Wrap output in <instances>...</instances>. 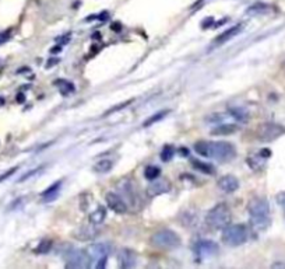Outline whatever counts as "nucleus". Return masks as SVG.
Wrapping results in <instances>:
<instances>
[{"mask_svg": "<svg viewBox=\"0 0 285 269\" xmlns=\"http://www.w3.org/2000/svg\"><path fill=\"white\" fill-rule=\"evenodd\" d=\"M63 258H65L67 268L85 269L91 265L90 257H88V254L85 253V250H77V248H73L70 245L66 247Z\"/></svg>", "mask_w": 285, "mask_h": 269, "instance_id": "4", "label": "nucleus"}, {"mask_svg": "<svg viewBox=\"0 0 285 269\" xmlns=\"http://www.w3.org/2000/svg\"><path fill=\"white\" fill-rule=\"evenodd\" d=\"M276 201H277V204L285 209V191L284 192H280L277 196H276Z\"/></svg>", "mask_w": 285, "mask_h": 269, "instance_id": "32", "label": "nucleus"}, {"mask_svg": "<svg viewBox=\"0 0 285 269\" xmlns=\"http://www.w3.org/2000/svg\"><path fill=\"white\" fill-rule=\"evenodd\" d=\"M119 264L123 269L133 268L136 265V254L129 248H122L119 251Z\"/></svg>", "mask_w": 285, "mask_h": 269, "instance_id": "16", "label": "nucleus"}, {"mask_svg": "<svg viewBox=\"0 0 285 269\" xmlns=\"http://www.w3.org/2000/svg\"><path fill=\"white\" fill-rule=\"evenodd\" d=\"M193 164V167H195L196 170H199V171L204 172V174H215V168H214V165L208 163H203V161H200V160H193L192 161Z\"/></svg>", "mask_w": 285, "mask_h": 269, "instance_id": "22", "label": "nucleus"}, {"mask_svg": "<svg viewBox=\"0 0 285 269\" xmlns=\"http://www.w3.org/2000/svg\"><path fill=\"white\" fill-rule=\"evenodd\" d=\"M271 153H270V150L267 149H263L260 152H257V153H250V155L247 156V164H249V167L254 170V171H259V170H263V167H264V164L267 161V159H269Z\"/></svg>", "mask_w": 285, "mask_h": 269, "instance_id": "10", "label": "nucleus"}, {"mask_svg": "<svg viewBox=\"0 0 285 269\" xmlns=\"http://www.w3.org/2000/svg\"><path fill=\"white\" fill-rule=\"evenodd\" d=\"M97 224H92L91 223L90 226H82L80 227L76 233H74V238L80 240V241H90V240H94L95 237L98 236Z\"/></svg>", "mask_w": 285, "mask_h": 269, "instance_id": "14", "label": "nucleus"}, {"mask_svg": "<svg viewBox=\"0 0 285 269\" xmlns=\"http://www.w3.org/2000/svg\"><path fill=\"white\" fill-rule=\"evenodd\" d=\"M173 155H175V149L172 146H165L161 153V159H163V161H169Z\"/></svg>", "mask_w": 285, "mask_h": 269, "instance_id": "29", "label": "nucleus"}, {"mask_svg": "<svg viewBox=\"0 0 285 269\" xmlns=\"http://www.w3.org/2000/svg\"><path fill=\"white\" fill-rule=\"evenodd\" d=\"M269 10V6H266V4H263V3H257V4H254L252 7L247 8V14H263V13H266Z\"/></svg>", "mask_w": 285, "mask_h": 269, "instance_id": "27", "label": "nucleus"}, {"mask_svg": "<svg viewBox=\"0 0 285 269\" xmlns=\"http://www.w3.org/2000/svg\"><path fill=\"white\" fill-rule=\"evenodd\" d=\"M218 251H220L218 244L211 240H200L195 245V253L197 258H211V257H215Z\"/></svg>", "mask_w": 285, "mask_h": 269, "instance_id": "9", "label": "nucleus"}, {"mask_svg": "<svg viewBox=\"0 0 285 269\" xmlns=\"http://www.w3.org/2000/svg\"><path fill=\"white\" fill-rule=\"evenodd\" d=\"M218 188L222 192H225V194H232V192L238 191L239 181L234 175H224V177H221L218 179Z\"/></svg>", "mask_w": 285, "mask_h": 269, "instance_id": "13", "label": "nucleus"}, {"mask_svg": "<svg viewBox=\"0 0 285 269\" xmlns=\"http://www.w3.org/2000/svg\"><path fill=\"white\" fill-rule=\"evenodd\" d=\"M228 112L235 121H238V122L244 123L249 121V112H247L246 109H244V108L235 107V108H231Z\"/></svg>", "mask_w": 285, "mask_h": 269, "instance_id": "20", "label": "nucleus"}, {"mask_svg": "<svg viewBox=\"0 0 285 269\" xmlns=\"http://www.w3.org/2000/svg\"><path fill=\"white\" fill-rule=\"evenodd\" d=\"M60 187H62V181H57L55 182L53 185H50L48 189H45L43 192H42V199L45 201V202H52L57 195H59V191H60Z\"/></svg>", "mask_w": 285, "mask_h": 269, "instance_id": "18", "label": "nucleus"}, {"mask_svg": "<svg viewBox=\"0 0 285 269\" xmlns=\"http://www.w3.org/2000/svg\"><path fill=\"white\" fill-rule=\"evenodd\" d=\"M180 237L169 228H163L151 236V244L161 250H173L180 245Z\"/></svg>", "mask_w": 285, "mask_h": 269, "instance_id": "5", "label": "nucleus"}, {"mask_svg": "<svg viewBox=\"0 0 285 269\" xmlns=\"http://www.w3.org/2000/svg\"><path fill=\"white\" fill-rule=\"evenodd\" d=\"M285 133V128L280 123L264 122L260 123L256 129V138L261 142H273Z\"/></svg>", "mask_w": 285, "mask_h": 269, "instance_id": "6", "label": "nucleus"}, {"mask_svg": "<svg viewBox=\"0 0 285 269\" xmlns=\"http://www.w3.org/2000/svg\"><path fill=\"white\" fill-rule=\"evenodd\" d=\"M195 150L197 155L215 159V160H220V161H229L237 156L235 146L232 143H228V142L200 140L195 145Z\"/></svg>", "mask_w": 285, "mask_h": 269, "instance_id": "1", "label": "nucleus"}, {"mask_svg": "<svg viewBox=\"0 0 285 269\" xmlns=\"http://www.w3.org/2000/svg\"><path fill=\"white\" fill-rule=\"evenodd\" d=\"M112 165H114V163H112L111 160H101V161H98V163L94 165V171L104 174V172L111 171V170H112Z\"/></svg>", "mask_w": 285, "mask_h": 269, "instance_id": "23", "label": "nucleus"}, {"mask_svg": "<svg viewBox=\"0 0 285 269\" xmlns=\"http://www.w3.org/2000/svg\"><path fill=\"white\" fill-rule=\"evenodd\" d=\"M50 248H52V241L50 240H43L41 244L38 245V248L35 250V253L37 254H46L50 251Z\"/></svg>", "mask_w": 285, "mask_h": 269, "instance_id": "28", "label": "nucleus"}, {"mask_svg": "<svg viewBox=\"0 0 285 269\" xmlns=\"http://www.w3.org/2000/svg\"><path fill=\"white\" fill-rule=\"evenodd\" d=\"M161 175V170L157 167V165H148L146 170H144V177L148 181H154Z\"/></svg>", "mask_w": 285, "mask_h": 269, "instance_id": "24", "label": "nucleus"}, {"mask_svg": "<svg viewBox=\"0 0 285 269\" xmlns=\"http://www.w3.org/2000/svg\"><path fill=\"white\" fill-rule=\"evenodd\" d=\"M247 212L250 213V217H267L270 216V205L266 198L256 196L250 199L247 205Z\"/></svg>", "mask_w": 285, "mask_h": 269, "instance_id": "8", "label": "nucleus"}, {"mask_svg": "<svg viewBox=\"0 0 285 269\" xmlns=\"http://www.w3.org/2000/svg\"><path fill=\"white\" fill-rule=\"evenodd\" d=\"M57 87H59V90H60V93L62 94H65V96H69V94H72V93H74V86L72 84V83L66 82V80H57L56 83Z\"/></svg>", "mask_w": 285, "mask_h": 269, "instance_id": "25", "label": "nucleus"}, {"mask_svg": "<svg viewBox=\"0 0 285 269\" xmlns=\"http://www.w3.org/2000/svg\"><path fill=\"white\" fill-rule=\"evenodd\" d=\"M242 24H237L234 25V27H231L229 30H227L225 33H222L221 35H218L215 40H214V42H212V47H220V45H222V44H225V42H228L229 40H232L234 37H237L238 34L242 31Z\"/></svg>", "mask_w": 285, "mask_h": 269, "instance_id": "15", "label": "nucleus"}, {"mask_svg": "<svg viewBox=\"0 0 285 269\" xmlns=\"http://www.w3.org/2000/svg\"><path fill=\"white\" fill-rule=\"evenodd\" d=\"M16 171H17V167H13V168H10V170L4 172L3 175H0V182H3V181H4L6 178H8V177H11V175H13V174H14Z\"/></svg>", "mask_w": 285, "mask_h": 269, "instance_id": "34", "label": "nucleus"}, {"mask_svg": "<svg viewBox=\"0 0 285 269\" xmlns=\"http://www.w3.org/2000/svg\"><path fill=\"white\" fill-rule=\"evenodd\" d=\"M270 226V216L267 217H250V228L253 233H261Z\"/></svg>", "mask_w": 285, "mask_h": 269, "instance_id": "17", "label": "nucleus"}, {"mask_svg": "<svg viewBox=\"0 0 285 269\" xmlns=\"http://www.w3.org/2000/svg\"><path fill=\"white\" fill-rule=\"evenodd\" d=\"M106 205L109 206L111 211H114L115 213H119V215H123L129 211V206L122 199V196H119L115 192H108L105 195Z\"/></svg>", "mask_w": 285, "mask_h": 269, "instance_id": "11", "label": "nucleus"}, {"mask_svg": "<svg viewBox=\"0 0 285 269\" xmlns=\"http://www.w3.org/2000/svg\"><path fill=\"white\" fill-rule=\"evenodd\" d=\"M168 114H169V111H160V112H157V114L151 115V116L147 119L146 122H144V126L148 128V126H151V125H154V123L160 122V121L163 119V118H165Z\"/></svg>", "mask_w": 285, "mask_h": 269, "instance_id": "26", "label": "nucleus"}, {"mask_svg": "<svg viewBox=\"0 0 285 269\" xmlns=\"http://www.w3.org/2000/svg\"><path fill=\"white\" fill-rule=\"evenodd\" d=\"M17 100H18V103H23L24 97H23V96H18V97H17Z\"/></svg>", "mask_w": 285, "mask_h": 269, "instance_id": "35", "label": "nucleus"}, {"mask_svg": "<svg viewBox=\"0 0 285 269\" xmlns=\"http://www.w3.org/2000/svg\"><path fill=\"white\" fill-rule=\"evenodd\" d=\"M85 253L88 254L91 262H95L97 268H104L106 261V257L111 253V247L105 243H98V244H91L85 248Z\"/></svg>", "mask_w": 285, "mask_h": 269, "instance_id": "7", "label": "nucleus"}, {"mask_svg": "<svg viewBox=\"0 0 285 269\" xmlns=\"http://www.w3.org/2000/svg\"><path fill=\"white\" fill-rule=\"evenodd\" d=\"M231 219H232V213L227 204H218L215 205L212 209L208 211L207 216H205V221L207 224L214 230H222L228 224H231Z\"/></svg>", "mask_w": 285, "mask_h": 269, "instance_id": "2", "label": "nucleus"}, {"mask_svg": "<svg viewBox=\"0 0 285 269\" xmlns=\"http://www.w3.org/2000/svg\"><path fill=\"white\" fill-rule=\"evenodd\" d=\"M238 131L237 125H231V123H221L218 128H215L212 131V135L218 136V135H232L234 132Z\"/></svg>", "mask_w": 285, "mask_h": 269, "instance_id": "21", "label": "nucleus"}, {"mask_svg": "<svg viewBox=\"0 0 285 269\" xmlns=\"http://www.w3.org/2000/svg\"><path fill=\"white\" fill-rule=\"evenodd\" d=\"M106 217V211L105 208H102V206H98L97 209H94L92 212L90 213V216H88V220L92 224H97L99 226L102 221L105 220Z\"/></svg>", "mask_w": 285, "mask_h": 269, "instance_id": "19", "label": "nucleus"}, {"mask_svg": "<svg viewBox=\"0 0 285 269\" xmlns=\"http://www.w3.org/2000/svg\"><path fill=\"white\" fill-rule=\"evenodd\" d=\"M10 35H11V30H6V31L0 33V45L7 41L8 38H10Z\"/></svg>", "mask_w": 285, "mask_h": 269, "instance_id": "33", "label": "nucleus"}, {"mask_svg": "<svg viewBox=\"0 0 285 269\" xmlns=\"http://www.w3.org/2000/svg\"><path fill=\"white\" fill-rule=\"evenodd\" d=\"M40 171H42V167H38V168H35L34 171L27 172L25 175H23V177H21V179H20V182H24V181H27L28 178H31V177H34L35 174H38Z\"/></svg>", "mask_w": 285, "mask_h": 269, "instance_id": "31", "label": "nucleus"}, {"mask_svg": "<svg viewBox=\"0 0 285 269\" xmlns=\"http://www.w3.org/2000/svg\"><path fill=\"white\" fill-rule=\"evenodd\" d=\"M130 104H131V100H127V101H124V103H122V104H116V106L112 107V108H109V109L106 111L105 114H104V116H106V115L115 114L116 111H121V109H123V108H126V107L130 106Z\"/></svg>", "mask_w": 285, "mask_h": 269, "instance_id": "30", "label": "nucleus"}, {"mask_svg": "<svg viewBox=\"0 0 285 269\" xmlns=\"http://www.w3.org/2000/svg\"><path fill=\"white\" fill-rule=\"evenodd\" d=\"M247 228L244 224H228L222 228V243L229 247H239L247 240Z\"/></svg>", "mask_w": 285, "mask_h": 269, "instance_id": "3", "label": "nucleus"}, {"mask_svg": "<svg viewBox=\"0 0 285 269\" xmlns=\"http://www.w3.org/2000/svg\"><path fill=\"white\" fill-rule=\"evenodd\" d=\"M171 182L168 181L166 178L163 179H154V181H151V184L148 185L147 188V194L148 196H151V198H155V196H160L163 195V194H166V192H169L171 191Z\"/></svg>", "mask_w": 285, "mask_h": 269, "instance_id": "12", "label": "nucleus"}]
</instances>
